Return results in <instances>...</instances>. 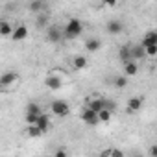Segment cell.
Wrapping results in <instances>:
<instances>
[{
  "instance_id": "6da1fadb",
  "label": "cell",
  "mask_w": 157,
  "mask_h": 157,
  "mask_svg": "<svg viewBox=\"0 0 157 157\" xmlns=\"http://www.w3.org/2000/svg\"><path fill=\"white\" fill-rule=\"evenodd\" d=\"M83 32V24L80 19H68V22L63 28V39H76Z\"/></svg>"
},
{
  "instance_id": "7a4b0ae2",
  "label": "cell",
  "mask_w": 157,
  "mask_h": 157,
  "mask_svg": "<svg viewBox=\"0 0 157 157\" xmlns=\"http://www.w3.org/2000/svg\"><path fill=\"white\" fill-rule=\"evenodd\" d=\"M19 82V76L17 72H4L2 76H0V91H10L15 83Z\"/></svg>"
},
{
  "instance_id": "3957f363",
  "label": "cell",
  "mask_w": 157,
  "mask_h": 157,
  "mask_svg": "<svg viewBox=\"0 0 157 157\" xmlns=\"http://www.w3.org/2000/svg\"><path fill=\"white\" fill-rule=\"evenodd\" d=\"M50 111L56 115V117H67L70 113V105L65 102V100H54L50 104Z\"/></svg>"
},
{
  "instance_id": "277c9868",
  "label": "cell",
  "mask_w": 157,
  "mask_h": 157,
  "mask_svg": "<svg viewBox=\"0 0 157 157\" xmlns=\"http://www.w3.org/2000/svg\"><path fill=\"white\" fill-rule=\"evenodd\" d=\"M46 39H48L50 43H54V44L61 43V41H63V30L57 28V26H48V28H46Z\"/></svg>"
},
{
  "instance_id": "5b68a950",
  "label": "cell",
  "mask_w": 157,
  "mask_h": 157,
  "mask_svg": "<svg viewBox=\"0 0 157 157\" xmlns=\"http://www.w3.org/2000/svg\"><path fill=\"white\" fill-rule=\"evenodd\" d=\"M80 117H82V120H83L85 124H89V126H96V124H98V115H96L94 111H91L89 107H83Z\"/></svg>"
},
{
  "instance_id": "8992f818",
  "label": "cell",
  "mask_w": 157,
  "mask_h": 157,
  "mask_svg": "<svg viewBox=\"0 0 157 157\" xmlns=\"http://www.w3.org/2000/svg\"><path fill=\"white\" fill-rule=\"evenodd\" d=\"M44 85H46L48 89H52V91H59V89L63 87V82H61V78H59L57 74H50V76H46Z\"/></svg>"
},
{
  "instance_id": "52a82bcc",
  "label": "cell",
  "mask_w": 157,
  "mask_h": 157,
  "mask_svg": "<svg viewBox=\"0 0 157 157\" xmlns=\"http://www.w3.org/2000/svg\"><path fill=\"white\" fill-rule=\"evenodd\" d=\"M26 37H28V28H26L24 24H19V26H15V28H13V33H11V41L19 43V41H24Z\"/></svg>"
},
{
  "instance_id": "ba28073f",
  "label": "cell",
  "mask_w": 157,
  "mask_h": 157,
  "mask_svg": "<svg viewBox=\"0 0 157 157\" xmlns=\"http://www.w3.org/2000/svg\"><path fill=\"white\" fill-rule=\"evenodd\" d=\"M155 44H157V32H153V30L146 32L144 37H142V41H140V46L148 48V46H155Z\"/></svg>"
},
{
  "instance_id": "9c48e42d",
  "label": "cell",
  "mask_w": 157,
  "mask_h": 157,
  "mask_svg": "<svg viewBox=\"0 0 157 157\" xmlns=\"http://www.w3.org/2000/svg\"><path fill=\"white\" fill-rule=\"evenodd\" d=\"M142 104H144V100L140 98V96H131L129 100H128V111H131V113H137V111H140L142 109Z\"/></svg>"
},
{
  "instance_id": "30bf717a",
  "label": "cell",
  "mask_w": 157,
  "mask_h": 157,
  "mask_svg": "<svg viewBox=\"0 0 157 157\" xmlns=\"http://www.w3.org/2000/svg\"><path fill=\"white\" fill-rule=\"evenodd\" d=\"M100 48H102V41H100V39L91 37V39H87V41H85V50H87V52H91V54H93V52H98Z\"/></svg>"
},
{
  "instance_id": "8fae6325",
  "label": "cell",
  "mask_w": 157,
  "mask_h": 157,
  "mask_svg": "<svg viewBox=\"0 0 157 157\" xmlns=\"http://www.w3.org/2000/svg\"><path fill=\"white\" fill-rule=\"evenodd\" d=\"M35 126H37V128H39V129L44 133V131L50 128V117H48V115H44V113H41V115L37 117V122H35Z\"/></svg>"
},
{
  "instance_id": "7c38bea8",
  "label": "cell",
  "mask_w": 157,
  "mask_h": 157,
  "mask_svg": "<svg viewBox=\"0 0 157 157\" xmlns=\"http://www.w3.org/2000/svg\"><path fill=\"white\" fill-rule=\"evenodd\" d=\"M13 28H15V26H13L10 21H0V35H2V37H11Z\"/></svg>"
},
{
  "instance_id": "4fadbf2b",
  "label": "cell",
  "mask_w": 157,
  "mask_h": 157,
  "mask_svg": "<svg viewBox=\"0 0 157 157\" xmlns=\"http://www.w3.org/2000/svg\"><path fill=\"white\" fill-rule=\"evenodd\" d=\"M122 30H124V24H122L120 21H109V22H107V32H109L111 35H118Z\"/></svg>"
},
{
  "instance_id": "5bb4252c",
  "label": "cell",
  "mask_w": 157,
  "mask_h": 157,
  "mask_svg": "<svg viewBox=\"0 0 157 157\" xmlns=\"http://www.w3.org/2000/svg\"><path fill=\"white\" fill-rule=\"evenodd\" d=\"M118 57H120L122 65H126V63L131 61V48H129V44H124V46L118 50Z\"/></svg>"
},
{
  "instance_id": "9a60e30c",
  "label": "cell",
  "mask_w": 157,
  "mask_h": 157,
  "mask_svg": "<svg viewBox=\"0 0 157 157\" xmlns=\"http://www.w3.org/2000/svg\"><path fill=\"white\" fill-rule=\"evenodd\" d=\"M72 67H74L76 70L87 68V57H85V56H74V57H72Z\"/></svg>"
},
{
  "instance_id": "2e32d148",
  "label": "cell",
  "mask_w": 157,
  "mask_h": 157,
  "mask_svg": "<svg viewBox=\"0 0 157 157\" xmlns=\"http://www.w3.org/2000/svg\"><path fill=\"white\" fill-rule=\"evenodd\" d=\"M137 72H139V67H137V63H135V61H129V63H126V65H124V76H126V78L137 76Z\"/></svg>"
},
{
  "instance_id": "e0dca14e",
  "label": "cell",
  "mask_w": 157,
  "mask_h": 157,
  "mask_svg": "<svg viewBox=\"0 0 157 157\" xmlns=\"http://www.w3.org/2000/svg\"><path fill=\"white\" fill-rule=\"evenodd\" d=\"M131 48V61H137V59H142L144 57V50L140 44H129Z\"/></svg>"
},
{
  "instance_id": "ac0fdd59",
  "label": "cell",
  "mask_w": 157,
  "mask_h": 157,
  "mask_svg": "<svg viewBox=\"0 0 157 157\" xmlns=\"http://www.w3.org/2000/svg\"><path fill=\"white\" fill-rule=\"evenodd\" d=\"M98 115V122H104V124H107V122H111V118H113V113L109 111V109H102V111H98L96 113Z\"/></svg>"
},
{
  "instance_id": "d6986e66",
  "label": "cell",
  "mask_w": 157,
  "mask_h": 157,
  "mask_svg": "<svg viewBox=\"0 0 157 157\" xmlns=\"http://www.w3.org/2000/svg\"><path fill=\"white\" fill-rule=\"evenodd\" d=\"M43 111H41V105L39 104H35V102H32V104H28V107H26V115H33V117H39Z\"/></svg>"
},
{
  "instance_id": "ffe728a7",
  "label": "cell",
  "mask_w": 157,
  "mask_h": 157,
  "mask_svg": "<svg viewBox=\"0 0 157 157\" xmlns=\"http://www.w3.org/2000/svg\"><path fill=\"white\" fill-rule=\"evenodd\" d=\"M113 83H115L117 89H126V87H128V78H126L124 74H120V76H117L115 80H113Z\"/></svg>"
},
{
  "instance_id": "44dd1931",
  "label": "cell",
  "mask_w": 157,
  "mask_h": 157,
  "mask_svg": "<svg viewBox=\"0 0 157 157\" xmlns=\"http://www.w3.org/2000/svg\"><path fill=\"white\" fill-rule=\"evenodd\" d=\"M30 10L39 15V13L44 10V2H41V0H33V2H30Z\"/></svg>"
},
{
  "instance_id": "7402d4cb",
  "label": "cell",
  "mask_w": 157,
  "mask_h": 157,
  "mask_svg": "<svg viewBox=\"0 0 157 157\" xmlns=\"http://www.w3.org/2000/svg\"><path fill=\"white\" fill-rule=\"evenodd\" d=\"M26 133H28V137H32V139H35V137H41V135H43V131H41L37 126H28Z\"/></svg>"
},
{
  "instance_id": "603a6c76",
  "label": "cell",
  "mask_w": 157,
  "mask_h": 157,
  "mask_svg": "<svg viewBox=\"0 0 157 157\" xmlns=\"http://www.w3.org/2000/svg\"><path fill=\"white\" fill-rule=\"evenodd\" d=\"M142 50H144V56H146V57H155V56H157V44H155V46L142 48Z\"/></svg>"
},
{
  "instance_id": "cb8c5ba5",
  "label": "cell",
  "mask_w": 157,
  "mask_h": 157,
  "mask_svg": "<svg viewBox=\"0 0 157 157\" xmlns=\"http://www.w3.org/2000/svg\"><path fill=\"white\" fill-rule=\"evenodd\" d=\"M107 157H124V151L118 148H109V155Z\"/></svg>"
},
{
  "instance_id": "d4e9b609",
  "label": "cell",
  "mask_w": 157,
  "mask_h": 157,
  "mask_svg": "<svg viewBox=\"0 0 157 157\" xmlns=\"http://www.w3.org/2000/svg\"><path fill=\"white\" fill-rule=\"evenodd\" d=\"M46 24H48V17H46V15H39V17H37V26H39V28H44Z\"/></svg>"
},
{
  "instance_id": "484cf974",
  "label": "cell",
  "mask_w": 157,
  "mask_h": 157,
  "mask_svg": "<svg viewBox=\"0 0 157 157\" xmlns=\"http://www.w3.org/2000/svg\"><path fill=\"white\" fill-rule=\"evenodd\" d=\"M54 157H68V151H67L65 148H59V150L54 153Z\"/></svg>"
},
{
  "instance_id": "4316f807",
  "label": "cell",
  "mask_w": 157,
  "mask_h": 157,
  "mask_svg": "<svg viewBox=\"0 0 157 157\" xmlns=\"http://www.w3.org/2000/svg\"><path fill=\"white\" fill-rule=\"evenodd\" d=\"M150 155H151V157H157V146H155V144L150 146Z\"/></svg>"
}]
</instances>
